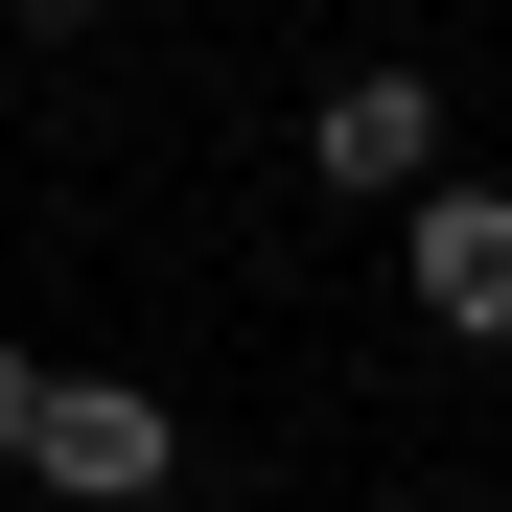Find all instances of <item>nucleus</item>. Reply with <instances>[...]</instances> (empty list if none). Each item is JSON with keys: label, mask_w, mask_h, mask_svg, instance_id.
<instances>
[{"label": "nucleus", "mask_w": 512, "mask_h": 512, "mask_svg": "<svg viewBox=\"0 0 512 512\" xmlns=\"http://www.w3.org/2000/svg\"><path fill=\"white\" fill-rule=\"evenodd\" d=\"M24 466H47L70 512H163V489H187V419H163L140 373H47V419H24Z\"/></svg>", "instance_id": "1"}, {"label": "nucleus", "mask_w": 512, "mask_h": 512, "mask_svg": "<svg viewBox=\"0 0 512 512\" xmlns=\"http://www.w3.org/2000/svg\"><path fill=\"white\" fill-rule=\"evenodd\" d=\"M303 163L350 210H419V187H443V70H326V94H303Z\"/></svg>", "instance_id": "2"}, {"label": "nucleus", "mask_w": 512, "mask_h": 512, "mask_svg": "<svg viewBox=\"0 0 512 512\" xmlns=\"http://www.w3.org/2000/svg\"><path fill=\"white\" fill-rule=\"evenodd\" d=\"M396 280H419L443 350H512V187H419L396 210Z\"/></svg>", "instance_id": "3"}, {"label": "nucleus", "mask_w": 512, "mask_h": 512, "mask_svg": "<svg viewBox=\"0 0 512 512\" xmlns=\"http://www.w3.org/2000/svg\"><path fill=\"white\" fill-rule=\"evenodd\" d=\"M24 419H47V373H24V350H0V466H24Z\"/></svg>", "instance_id": "4"}, {"label": "nucleus", "mask_w": 512, "mask_h": 512, "mask_svg": "<svg viewBox=\"0 0 512 512\" xmlns=\"http://www.w3.org/2000/svg\"><path fill=\"white\" fill-rule=\"evenodd\" d=\"M0 24H47V47H70V24H94V0H0Z\"/></svg>", "instance_id": "5"}]
</instances>
